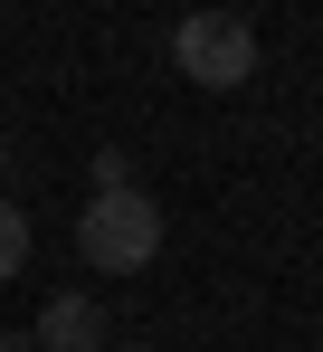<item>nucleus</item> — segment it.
<instances>
[{
	"instance_id": "1",
	"label": "nucleus",
	"mask_w": 323,
	"mask_h": 352,
	"mask_svg": "<svg viewBox=\"0 0 323 352\" xmlns=\"http://www.w3.org/2000/svg\"><path fill=\"white\" fill-rule=\"evenodd\" d=\"M76 257L96 267V276H143L162 257V210H153V190H96L86 200V219H76Z\"/></svg>"
},
{
	"instance_id": "6",
	"label": "nucleus",
	"mask_w": 323,
	"mask_h": 352,
	"mask_svg": "<svg viewBox=\"0 0 323 352\" xmlns=\"http://www.w3.org/2000/svg\"><path fill=\"white\" fill-rule=\"evenodd\" d=\"M0 172H10V133H0Z\"/></svg>"
},
{
	"instance_id": "5",
	"label": "nucleus",
	"mask_w": 323,
	"mask_h": 352,
	"mask_svg": "<svg viewBox=\"0 0 323 352\" xmlns=\"http://www.w3.org/2000/svg\"><path fill=\"white\" fill-rule=\"evenodd\" d=\"M105 352H153V343H105Z\"/></svg>"
},
{
	"instance_id": "3",
	"label": "nucleus",
	"mask_w": 323,
	"mask_h": 352,
	"mask_svg": "<svg viewBox=\"0 0 323 352\" xmlns=\"http://www.w3.org/2000/svg\"><path fill=\"white\" fill-rule=\"evenodd\" d=\"M105 305L96 295H48V314L29 324V352H105Z\"/></svg>"
},
{
	"instance_id": "2",
	"label": "nucleus",
	"mask_w": 323,
	"mask_h": 352,
	"mask_svg": "<svg viewBox=\"0 0 323 352\" xmlns=\"http://www.w3.org/2000/svg\"><path fill=\"white\" fill-rule=\"evenodd\" d=\"M171 58L190 86H210V96H238L247 76H257V29L238 19V10H190L181 29H171Z\"/></svg>"
},
{
	"instance_id": "4",
	"label": "nucleus",
	"mask_w": 323,
	"mask_h": 352,
	"mask_svg": "<svg viewBox=\"0 0 323 352\" xmlns=\"http://www.w3.org/2000/svg\"><path fill=\"white\" fill-rule=\"evenodd\" d=\"M19 267H29V210L0 200V276H19Z\"/></svg>"
}]
</instances>
